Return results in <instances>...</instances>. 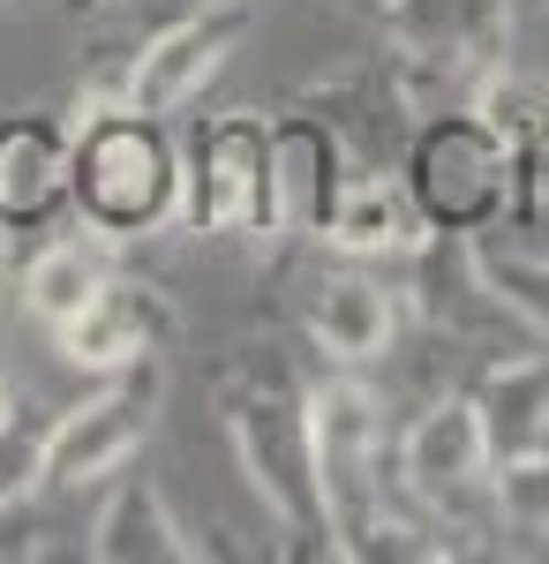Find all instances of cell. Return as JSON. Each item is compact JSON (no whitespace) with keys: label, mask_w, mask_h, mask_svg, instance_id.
Here are the masks:
<instances>
[{"label":"cell","mask_w":549,"mask_h":564,"mask_svg":"<svg viewBox=\"0 0 549 564\" xmlns=\"http://www.w3.org/2000/svg\"><path fill=\"white\" fill-rule=\"evenodd\" d=\"M68 196L90 218V234H106V241L151 234L181 212V159L151 113L98 106L68 143Z\"/></svg>","instance_id":"1"},{"label":"cell","mask_w":549,"mask_h":564,"mask_svg":"<svg viewBox=\"0 0 549 564\" xmlns=\"http://www.w3.org/2000/svg\"><path fill=\"white\" fill-rule=\"evenodd\" d=\"M415 113H466L505 68V0H377Z\"/></svg>","instance_id":"2"},{"label":"cell","mask_w":549,"mask_h":564,"mask_svg":"<svg viewBox=\"0 0 549 564\" xmlns=\"http://www.w3.org/2000/svg\"><path fill=\"white\" fill-rule=\"evenodd\" d=\"M377 452H384V414L362 384H316L309 391V467L324 497L338 557H369V534H399L384 520L377 489Z\"/></svg>","instance_id":"3"},{"label":"cell","mask_w":549,"mask_h":564,"mask_svg":"<svg viewBox=\"0 0 549 564\" xmlns=\"http://www.w3.org/2000/svg\"><path fill=\"white\" fill-rule=\"evenodd\" d=\"M407 196L422 226H444V234L489 226L512 204V143L474 106L429 113V129L415 135V159H407Z\"/></svg>","instance_id":"4"},{"label":"cell","mask_w":549,"mask_h":564,"mask_svg":"<svg viewBox=\"0 0 549 564\" xmlns=\"http://www.w3.org/2000/svg\"><path fill=\"white\" fill-rule=\"evenodd\" d=\"M159 399H166V354L114 369V384L98 391V399L68 406L53 422V436H45V481L53 489H90V481H106L114 467H128L136 444L151 436Z\"/></svg>","instance_id":"5"},{"label":"cell","mask_w":549,"mask_h":564,"mask_svg":"<svg viewBox=\"0 0 549 564\" xmlns=\"http://www.w3.org/2000/svg\"><path fill=\"white\" fill-rule=\"evenodd\" d=\"M234 452L241 475L256 481V497L271 505V520L287 534H324V497H316V467H309V399H294L287 384H256L234 406Z\"/></svg>","instance_id":"6"},{"label":"cell","mask_w":549,"mask_h":564,"mask_svg":"<svg viewBox=\"0 0 549 564\" xmlns=\"http://www.w3.org/2000/svg\"><path fill=\"white\" fill-rule=\"evenodd\" d=\"M181 218L196 234L256 226L271 234V129L256 113H226L181 159Z\"/></svg>","instance_id":"7"},{"label":"cell","mask_w":549,"mask_h":564,"mask_svg":"<svg viewBox=\"0 0 549 564\" xmlns=\"http://www.w3.org/2000/svg\"><path fill=\"white\" fill-rule=\"evenodd\" d=\"M241 39H249V8H241V0H212L204 15L159 31V39L136 53V68H128V84H121V106L166 121L173 106H189V98L226 68V53H234Z\"/></svg>","instance_id":"8"},{"label":"cell","mask_w":549,"mask_h":564,"mask_svg":"<svg viewBox=\"0 0 549 564\" xmlns=\"http://www.w3.org/2000/svg\"><path fill=\"white\" fill-rule=\"evenodd\" d=\"M166 339H173L166 294H151V286H136V279H106V286L61 324V361L106 369V377H114V369H128V361L166 354Z\"/></svg>","instance_id":"9"},{"label":"cell","mask_w":549,"mask_h":564,"mask_svg":"<svg viewBox=\"0 0 549 564\" xmlns=\"http://www.w3.org/2000/svg\"><path fill=\"white\" fill-rule=\"evenodd\" d=\"M399 475L422 505H460L489 475V430L474 399H437L429 414H415V430L399 436Z\"/></svg>","instance_id":"10"},{"label":"cell","mask_w":549,"mask_h":564,"mask_svg":"<svg viewBox=\"0 0 549 564\" xmlns=\"http://www.w3.org/2000/svg\"><path fill=\"white\" fill-rule=\"evenodd\" d=\"M338 135L324 121H279L271 129V234H324V212L338 196Z\"/></svg>","instance_id":"11"},{"label":"cell","mask_w":549,"mask_h":564,"mask_svg":"<svg viewBox=\"0 0 549 564\" xmlns=\"http://www.w3.org/2000/svg\"><path fill=\"white\" fill-rule=\"evenodd\" d=\"M90 557L98 564H189L196 542L181 534V520H173L159 481H121V489L106 497L98 527H90Z\"/></svg>","instance_id":"12"},{"label":"cell","mask_w":549,"mask_h":564,"mask_svg":"<svg viewBox=\"0 0 549 564\" xmlns=\"http://www.w3.org/2000/svg\"><path fill=\"white\" fill-rule=\"evenodd\" d=\"M324 234H332L346 257H399V249H415L422 212H415L407 181L346 174V181H338V196H332V212H324Z\"/></svg>","instance_id":"13"},{"label":"cell","mask_w":549,"mask_h":564,"mask_svg":"<svg viewBox=\"0 0 549 564\" xmlns=\"http://www.w3.org/2000/svg\"><path fill=\"white\" fill-rule=\"evenodd\" d=\"M482 430H489V467L497 459H519V452H542L549 444V354H519V361H497L482 391Z\"/></svg>","instance_id":"14"},{"label":"cell","mask_w":549,"mask_h":564,"mask_svg":"<svg viewBox=\"0 0 549 564\" xmlns=\"http://www.w3.org/2000/svg\"><path fill=\"white\" fill-rule=\"evenodd\" d=\"M68 196V143L45 121H0V226H39Z\"/></svg>","instance_id":"15"},{"label":"cell","mask_w":549,"mask_h":564,"mask_svg":"<svg viewBox=\"0 0 549 564\" xmlns=\"http://www.w3.org/2000/svg\"><path fill=\"white\" fill-rule=\"evenodd\" d=\"M391 294H384L377 279H324L316 286V302H309V332H316V347L346 361V369H362V361H377L391 347Z\"/></svg>","instance_id":"16"},{"label":"cell","mask_w":549,"mask_h":564,"mask_svg":"<svg viewBox=\"0 0 549 564\" xmlns=\"http://www.w3.org/2000/svg\"><path fill=\"white\" fill-rule=\"evenodd\" d=\"M106 279H114V271H106V234H98V241H90V234L84 241H45L39 257H31V271H23V302H31L39 324L61 332Z\"/></svg>","instance_id":"17"},{"label":"cell","mask_w":549,"mask_h":564,"mask_svg":"<svg viewBox=\"0 0 549 564\" xmlns=\"http://www.w3.org/2000/svg\"><path fill=\"white\" fill-rule=\"evenodd\" d=\"M466 263H474V279H482L512 316H527L549 339V257H489V249H474Z\"/></svg>","instance_id":"18"},{"label":"cell","mask_w":549,"mask_h":564,"mask_svg":"<svg viewBox=\"0 0 549 564\" xmlns=\"http://www.w3.org/2000/svg\"><path fill=\"white\" fill-rule=\"evenodd\" d=\"M45 436H53V422H39V414H0V512H15L45 481Z\"/></svg>","instance_id":"19"},{"label":"cell","mask_w":549,"mask_h":564,"mask_svg":"<svg viewBox=\"0 0 549 564\" xmlns=\"http://www.w3.org/2000/svg\"><path fill=\"white\" fill-rule=\"evenodd\" d=\"M497 505L519 534H549V444L542 452H519V459H497Z\"/></svg>","instance_id":"20"},{"label":"cell","mask_w":549,"mask_h":564,"mask_svg":"<svg viewBox=\"0 0 549 564\" xmlns=\"http://www.w3.org/2000/svg\"><path fill=\"white\" fill-rule=\"evenodd\" d=\"M512 212L549 226V121L512 143Z\"/></svg>","instance_id":"21"},{"label":"cell","mask_w":549,"mask_h":564,"mask_svg":"<svg viewBox=\"0 0 549 564\" xmlns=\"http://www.w3.org/2000/svg\"><path fill=\"white\" fill-rule=\"evenodd\" d=\"M90 8H121V0H90Z\"/></svg>","instance_id":"22"},{"label":"cell","mask_w":549,"mask_h":564,"mask_svg":"<svg viewBox=\"0 0 549 564\" xmlns=\"http://www.w3.org/2000/svg\"><path fill=\"white\" fill-rule=\"evenodd\" d=\"M0 414H8V384H0Z\"/></svg>","instance_id":"23"}]
</instances>
